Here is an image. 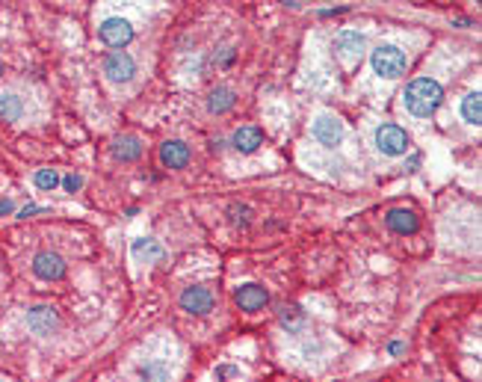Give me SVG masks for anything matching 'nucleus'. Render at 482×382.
I'll use <instances>...</instances> for the list:
<instances>
[{"mask_svg":"<svg viewBox=\"0 0 482 382\" xmlns=\"http://www.w3.org/2000/svg\"><path fill=\"white\" fill-rule=\"evenodd\" d=\"M402 98H405L409 113L423 119V116H432L438 110V104H441V98H444V89H441V83L438 80L420 78V80L409 83V89L402 92Z\"/></svg>","mask_w":482,"mask_h":382,"instance_id":"f257e3e1","label":"nucleus"},{"mask_svg":"<svg viewBox=\"0 0 482 382\" xmlns=\"http://www.w3.org/2000/svg\"><path fill=\"white\" fill-rule=\"evenodd\" d=\"M373 71L382 78H400L405 71V53L393 45H379L373 51Z\"/></svg>","mask_w":482,"mask_h":382,"instance_id":"f03ea898","label":"nucleus"},{"mask_svg":"<svg viewBox=\"0 0 482 382\" xmlns=\"http://www.w3.org/2000/svg\"><path fill=\"white\" fill-rule=\"evenodd\" d=\"M98 36H101L104 45L109 48H125L130 39H134V27H130L127 18H107L101 27H98Z\"/></svg>","mask_w":482,"mask_h":382,"instance_id":"7ed1b4c3","label":"nucleus"},{"mask_svg":"<svg viewBox=\"0 0 482 382\" xmlns=\"http://www.w3.org/2000/svg\"><path fill=\"white\" fill-rule=\"evenodd\" d=\"M376 146H379V151H385L391 157L405 155V151H409V134L397 125H382L376 130Z\"/></svg>","mask_w":482,"mask_h":382,"instance_id":"20e7f679","label":"nucleus"},{"mask_svg":"<svg viewBox=\"0 0 482 382\" xmlns=\"http://www.w3.org/2000/svg\"><path fill=\"white\" fill-rule=\"evenodd\" d=\"M104 74L113 83H127L130 78L136 74V62H134V57L130 53H125V51H116V53H109V57L104 60Z\"/></svg>","mask_w":482,"mask_h":382,"instance_id":"39448f33","label":"nucleus"},{"mask_svg":"<svg viewBox=\"0 0 482 382\" xmlns=\"http://www.w3.org/2000/svg\"><path fill=\"white\" fill-rule=\"evenodd\" d=\"M314 137L320 139L323 146H328V148L341 146V139H343V122L337 116H320L314 122Z\"/></svg>","mask_w":482,"mask_h":382,"instance_id":"423d86ee","label":"nucleus"},{"mask_svg":"<svg viewBox=\"0 0 482 382\" xmlns=\"http://www.w3.org/2000/svg\"><path fill=\"white\" fill-rule=\"evenodd\" d=\"M33 272L45 281H57L65 276V261L57 252H39L36 261H33Z\"/></svg>","mask_w":482,"mask_h":382,"instance_id":"0eeeda50","label":"nucleus"},{"mask_svg":"<svg viewBox=\"0 0 482 382\" xmlns=\"http://www.w3.org/2000/svg\"><path fill=\"white\" fill-rule=\"evenodd\" d=\"M213 302H216L213 293L207 290V288H199V285L187 288V290L181 293V309L190 311V314H207V311L213 309Z\"/></svg>","mask_w":482,"mask_h":382,"instance_id":"6e6552de","label":"nucleus"},{"mask_svg":"<svg viewBox=\"0 0 482 382\" xmlns=\"http://www.w3.org/2000/svg\"><path fill=\"white\" fill-rule=\"evenodd\" d=\"M160 163L166 169H184L190 163V148L181 139H169V143L160 146Z\"/></svg>","mask_w":482,"mask_h":382,"instance_id":"1a4fd4ad","label":"nucleus"},{"mask_svg":"<svg viewBox=\"0 0 482 382\" xmlns=\"http://www.w3.org/2000/svg\"><path fill=\"white\" fill-rule=\"evenodd\" d=\"M234 299H237V305L243 311H260L269 302V293L260 285H243V288H237Z\"/></svg>","mask_w":482,"mask_h":382,"instance_id":"9d476101","label":"nucleus"},{"mask_svg":"<svg viewBox=\"0 0 482 382\" xmlns=\"http://www.w3.org/2000/svg\"><path fill=\"white\" fill-rule=\"evenodd\" d=\"M334 51L341 53L346 60H358L361 53H364V36L355 30H343L334 36Z\"/></svg>","mask_w":482,"mask_h":382,"instance_id":"9b49d317","label":"nucleus"},{"mask_svg":"<svg viewBox=\"0 0 482 382\" xmlns=\"http://www.w3.org/2000/svg\"><path fill=\"white\" fill-rule=\"evenodd\" d=\"M60 320H57V311L53 309H48V305H39V309H33L30 314H27V326L36 335H48L53 326H57Z\"/></svg>","mask_w":482,"mask_h":382,"instance_id":"f8f14e48","label":"nucleus"},{"mask_svg":"<svg viewBox=\"0 0 482 382\" xmlns=\"http://www.w3.org/2000/svg\"><path fill=\"white\" fill-rule=\"evenodd\" d=\"M388 225H391L397 234H414L420 223H418V214H414V211H405V207H393V211L388 214Z\"/></svg>","mask_w":482,"mask_h":382,"instance_id":"ddd939ff","label":"nucleus"},{"mask_svg":"<svg viewBox=\"0 0 482 382\" xmlns=\"http://www.w3.org/2000/svg\"><path fill=\"white\" fill-rule=\"evenodd\" d=\"M264 143V134H260L258 128H240L237 134L231 137V146L237 151H243V155H251V151H258V146Z\"/></svg>","mask_w":482,"mask_h":382,"instance_id":"4468645a","label":"nucleus"},{"mask_svg":"<svg viewBox=\"0 0 482 382\" xmlns=\"http://www.w3.org/2000/svg\"><path fill=\"white\" fill-rule=\"evenodd\" d=\"M113 155H116V160L130 163V160H136L142 155V146H139L136 137H122V139H116L113 143Z\"/></svg>","mask_w":482,"mask_h":382,"instance_id":"2eb2a0df","label":"nucleus"},{"mask_svg":"<svg viewBox=\"0 0 482 382\" xmlns=\"http://www.w3.org/2000/svg\"><path fill=\"white\" fill-rule=\"evenodd\" d=\"M278 320L287 332H299L305 326V311L299 309V305H281L278 309Z\"/></svg>","mask_w":482,"mask_h":382,"instance_id":"dca6fc26","label":"nucleus"},{"mask_svg":"<svg viewBox=\"0 0 482 382\" xmlns=\"http://www.w3.org/2000/svg\"><path fill=\"white\" fill-rule=\"evenodd\" d=\"M234 107V89H228V86H219V89L211 92L207 98V110L211 113H225Z\"/></svg>","mask_w":482,"mask_h":382,"instance_id":"f3484780","label":"nucleus"},{"mask_svg":"<svg viewBox=\"0 0 482 382\" xmlns=\"http://www.w3.org/2000/svg\"><path fill=\"white\" fill-rule=\"evenodd\" d=\"M462 116H465V122H470V125H479V122H482V95H479V92L465 95V101H462Z\"/></svg>","mask_w":482,"mask_h":382,"instance_id":"a211bd4d","label":"nucleus"},{"mask_svg":"<svg viewBox=\"0 0 482 382\" xmlns=\"http://www.w3.org/2000/svg\"><path fill=\"white\" fill-rule=\"evenodd\" d=\"M24 113V104H21L18 95H0V116H3V122H15Z\"/></svg>","mask_w":482,"mask_h":382,"instance_id":"6ab92c4d","label":"nucleus"},{"mask_svg":"<svg viewBox=\"0 0 482 382\" xmlns=\"http://www.w3.org/2000/svg\"><path fill=\"white\" fill-rule=\"evenodd\" d=\"M134 255L136 258L145 255V261H154V258L163 255V249L154 243V240H136V243H134Z\"/></svg>","mask_w":482,"mask_h":382,"instance_id":"aec40b11","label":"nucleus"},{"mask_svg":"<svg viewBox=\"0 0 482 382\" xmlns=\"http://www.w3.org/2000/svg\"><path fill=\"white\" fill-rule=\"evenodd\" d=\"M139 376H142V379H166V376H169V365H163V362H148V365L139 367Z\"/></svg>","mask_w":482,"mask_h":382,"instance_id":"412c9836","label":"nucleus"},{"mask_svg":"<svg viewBox=\"0 0 482 382\" xmlns=\"http://www.w3.org/2000/svg\"><path fill=\"white\" fill-rule=\"evenodd\" d=\"M36 184H39L42 190H53V187L60 184V175H57L53 169H39V172H36Z\"/></svg>","mask_w":482,"mask_h":382,"instance_id":"4be33fe9","label":"nucleus"},{"mask_svg":"<svg viewBox=\"0 0 482 382\" xmlns=\"http://www.w3.org/2000/svg\"><path fill=\"white\" fill-rule=\"evenodd\" d=\"M213 376H216V379H237V376H240V367H231V365H219V367L213 370Z\"/></svg>","mask_w":482,"mask_h":382,"instance_id":"5701e85b","label":"nucleus"},{"mask_svg":"<svg viewBox=\"0 0 482 382\" xmlns=\"http://www.w3.org/2000/svg\"><path fill=\"white\" fill-rule=\"evenodd\" d=\"M234 225H249V207H231Z\"/></svg>","mask_w":482,"mask_h":382,"instance_id":"b1692460","label":"nucleus"},{"mask_svg":"<svg viewBox=\"0 0 482 382\" xmlns=\"http://www.w3.org/2000/svg\"><path fill=\"white\" fill-rule=\"evenodd\" d=\"M65 190H69V193H74V190H80L83 187V178L80 175H65Z\"/></svg>","mask_w":482,"mask_h":382,"instance_id":"393cba45","label":"nucleus"},{"mask_svg":"<svg viewBox=\"0 0 482 382\" xmlns=\"http://www.w3.org/2000/svg\"><path fill=\"white\" fill-rule=\"evenodd\" d=\"M12 211V202H0V214H9Z\"/></svg>","mask_w":482,"mask_h":382,"instance_id":"a878e982","label":"nucleus"},{"mask_svg":"<svg viewBox=\"0 0 482 382\" xmlns=\"http://www.w3.org/2000/svg\"><path fill=\"white\" fill-rule=\"evenodd\" d=\"M0 74H3V65H0Z\"/></svg>","mask_w":482,"mask_h":382,"instance_id":"bb28decb","label":"nucleus"}]
</instances>
